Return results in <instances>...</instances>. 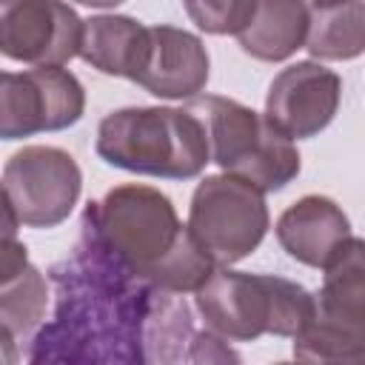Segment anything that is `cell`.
<instances>
[{
    "instance_id": "cell-5",
    "label": "cell",
    "mask_w": 365,
    "mask_h": 365,
    "mask_svg": "<svg viewBox=\"0 0 365 365\" xmlns=\"http://www.w3.org/2000/svg\"><path fill=\"white\" fill-rule=\"evenodd\" d=\"M188 111L202 120L211 160L228 177H237L268 194L285 188L299 174L302 160L297 145L282 137L265 120V114L220 94L194 97Z\"/></svg>"
},
{
    "instance_id": "cell-18",
    "label": "cell",
    "mask_w": 365,
    "mask_h": 365,
    "mask_svg": "<svg viewBox=\"0 0 365 365\" xmlns=\"http://www.w3.org/2000/svg\"><path fill=\"white\" fill-rule=\"evenodd\" d=\"M297 365H365V345L339 328L311 317L294 336Z\"/></svg>"
},
{
    "instance_id": "cell-11",
    "label": "cell",
    "mask_w": 365,
    "mask_h": 365,
    "mask_svg": "<svg viewBox=\"0 0 365 365\" xmlns=\"http://www.w3.org/2000/svg\"><path fill=\"white\" fill-rule=\"evenodd\" d=\"M208 51L185 29L148 26V43L131 83L163 100H194L208 83Z\"/></svg>"
},
{
    "instance_id": "cell-15",
    "label": "cell",
    "mask_w": 365,
    "mask_h": 365,
    "mask_svg": "<svg viewBox=\"0 0 365 365\" xmlns=\"http://www.w3.org/2000/svg\"><path fill=\"white\" fill-rule=\"evenodd\" d=\"M148 43V26L125 14H97L83 20L80 57L111 77L131 80Z\"/></svg>"
},
{
    "instance_id": "cell-3",
    "label": "cell",
    "mask_w": 365,
    "mask_h": 365,
    "mask_svg": "<svg viewBox=\"0 0 365 365\" xmlns=\"http://www.w3.org/2000/svg\"><path fill=\"white\" fill-rule=\"evenodd\" d=\"M97 154L131 174L188 180L205 168L211 145L202 120L188 108L131 106L103 117Z\"/></svg>"
},
{
    "instance_id": "cell-10",
    "label": "cell",
    "mask_w": 365,
    "mask_h": 365,
    "mask_svg": "<svg viewBox=\"0 0 365 365\" xmlns=\"http://www.w3.org/2000/svg\"><path fill=\"white\" fill-rule=\"evenodd\" d=\"M342 80L336 71L302 60L282 68L265 94V120L291 143L319 134L336 114Z\"/></svg>"
},
{
    "instance_id": "cell-21",
    "label": "cell",
    "mask_w": 365,
    "mask_h": 365,
    "mask_svg": "<svg viewBox=\"0 0 365 365\" xmlns=\"http://www.w3.org/2000/svg\"><path fill=\"white\" fill-rule=\"evenodd\" d=\"M277 365H297V362H277Z\"/></svg>"
},
{
    "instance_id": "cell-2",
    "label": "cell",
    "mask_w": 365,
    "mask_h": 365,
    "mask_svg": "<svg viewBox=\"0 0 365 365\" xmlns=\"http://www.w3.org/2000/svg\"><path fill=\"white\" fill-rule=\"evenodd\" d=\"M83 231L131 279L165 294L200 291L217 271L171 200L151 185L125 182L88 202Z\"/></svg>"
},
{
    "instance_id": "cell-13",
    "label": "cell",
    "mask_w": 365,
    "mask_h": 365,
    "mask_svg": "<svg viewBox=\"0 0 365 365\" xmlns=\"http://www.w3.org/2000/svg\"><path fill=\"white\" fill-rule=\"evenodd\" d=\"M277 240L297 262L325 268L328 259L351 240V222L331 197L308 194L279 214Z\"/></svg>"
},
{
    "instance_id": "cell-17",
    "label": "cell",
    "mask_w": 365,
    "mask_h": 365,
    "mask_svg": "<svg viewBox=\"0 0 365 365\" xmlns=\"http://www.w3.org/2000/svg\"><path fill=\"white\" fill-rule=\"evenodd\" d=\"M305 48L317 60H354L365 51V3H308Z\"/></svg>"
},
{
    "instance_id": "cell-9",
    "label": "cell",
    "mask_w": 365,
    "mask_h": 365,
    "mask_svg": "<svg viewBox=\"0 0 365 365\" xmlns=\"http://www.w3.org/2000/svg\"><path fill=\"white\" fill-rule=\"evenodd\" d=\"M83 20L57 0H6L0 3V51L9 60L34 68H63L80 54Z\"/></svg>"
},
{
    "instance_id": "cell-8",
    "label": "cell",
    "mask_w": 365,
    "mask_h": 365,
    "mask_svg": "<svg viewBox=\"0 0 365 365\" xmlns=\"http://www.w3.org/2000/svg\"><path fill=\"white\" fill-rule=\"evenodd\" d=\"M86 91L68 68H29L0 74V137L20 140L60 131L83 117Z\"/></svg>"
},
{
    "instance_id": "cell-19",
    "label": "cell",
    "mask_w": 365,
    "mask_h": 365,
    "mask_svg": "<svg viewBox=\"0 0 365 365\" xmlns=\"http://www.w3.org/2000/svg\"><path fill=\"white\" fill-rule=\"evenodd\" d=\"M160 365H240V356L214 331H194L185 322L165 345Z\"/></svg>"
},
{
    "instance_id": "cell-4",
    "label": "cell",
    "mask_w": 365,
    "mask_h": 365,
    "mask_svg": "<svg viewBox=\"0 0 365 365\" xmlns=\"http://www.w3.org/2000/svg\"><path fill=\"white\" fill-rule=\"evenodd\" d=\"M194 297L208 331L234 342L297 336L314 317V294L274 274L217 268Z\"/></svg>"
},
{
    "instance_id": "cell-16",
    "label": "cell",
    "mask_w": 365,
    "mask_h": 365,
    "mask_svg": "<svg viewBox=\"0 0 365 365\" xmlns=\"http://www.w3.org/2000/svg\"><path fill=\"white\" fill-rule=\"evenodd\" d=\"M308 37V3L299 0H257L251 23L237 34L245 54L262 63L288 60L297 48H305Z\"/></svg>"
},
{
    "instance_id": "cell-1",
    "label": "cell",
    "mask_w": 365,
    "mask_h": 365,
    "mask_svg": "<svg viewBox=\"0 0 365 365\" xmlns=\"http://www.w3.org/2000/svg\"><path fill=\"white\" fill-rule=\"evenodd\" d=\"M57 317L31 339L29 365H160L188 305L120 271L83 231L54 271Z\"/></svg>"
},
{
    "instance_id": "cell-6",
    "label": "cell",
    "mask_w": 365,
    "mask_h": 365,
    "mask_svg": "<svg viewBox=\"0 0 365 365\" xmlns=\"http://www.w3.org/2000/svg\"><path fill=\"white\" fill-rule=\"evenodd\" d=\"M188 231L217 268L245 259L268 231L265 194L237 177L208 174L188 208Z\"/></svg>"
},
{
    "instance_id": "cell-12",
    "label": "cell",
    "mask_w": 365,
    "mask_h": 365,
    "mask_svg": "<svg viewBox=\"0 0 365 365\" xmlns=\"http://www.w3.org/2000/svg\"><path fill=\"white\" fill-rule=\"evenodd\" d=\"M48 302V288L43 274L29 262L26 245L14 237H3L0 245V336H3V365H14L17 342L29 339L43 322Z\"/></svg>"
},
{
    "instance_id": "cell-14",
    "label": "cell",
    "mask_w": 365,
    "mask_h": 365,
    "mask_svg": "<svg viewBox=\"0 0 365 365\" xmlns=\"http://www.w3.org/2000/svg\"><path fill=\"white\" fill-rule=\"evenodd\" d=\"M322 271L314 317L365 345V240L351 237Z\"/></svg>"
},
{
    "instance_id": "cell-7",
    "label": "cell",
    "mask_w": 365,
    "mask_h": 365,
    "mask_svg": "<svg viewBox=\"0 0 365 365\" xmlns=\"http://www.w3.org/2000/svg\"><path fill=\"white\" fill-rule=\"evenodd\" d=\"M80 188L77 160L54 145H23L3 165V205L29 228H54L68 220Z\"/></svg>"
},
{
    "instance_id": "cell-20",
    "label": "cell",
    "mask_w": 365,
    "mask_h": 365,
    "mask_svg": "<svg viewBox=\"0 0 365 365\" xmlns=\"http://www.w3.org/2000/svg\"><path fill=\"white\" fill-rule=\"evenodd\" d=\"M188 17L208 34H240L254 11L257 0H214V3H185Z\"/></svg>"
}]
</instances>
